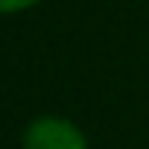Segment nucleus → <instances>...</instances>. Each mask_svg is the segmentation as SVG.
<instances>
[{"label":"nucleus","mask_w":149,"mask_h":149,"mask_svg":"<svg viewBox=\"0 0 149 149\" xmlns=\"http://www.w3.org/2000/svg\"><path fill=\"white\" fill-rule=\"evenodd\" d=\"M21 149H91L85 129L64 114H35L21 129Z\"/></svg>","instance_id":"1"},{"label":"nucleus","mask_w":149,"mask_h":149,"mask_svg":"<svg viewBox=\"0 0 149 149\" xmlns=\"http://www.w3.org/2000/svg\"><path fill=\"white\" fill-rule=\"evenodd\" d=\"M44 0H0V12L3 15H24L35 6H41Z\"/></svg>","instance_id":"2"}]
</instances>
